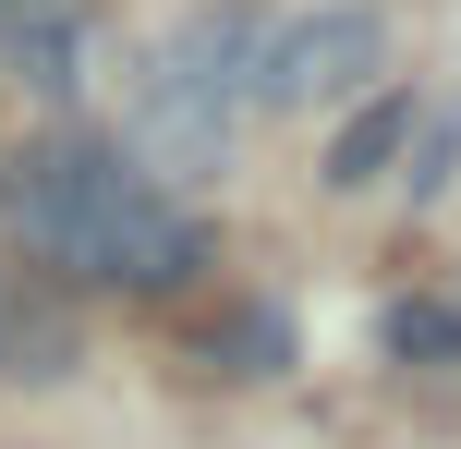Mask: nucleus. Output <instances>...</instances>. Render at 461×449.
<instances>
[{
    "instance_id": "f257e3e1",
    "label": "nucleus",
    "mask_w": 461,
    "mask_h": 449,
    "mask_svg": "<svg viewBox=\"0 0 461 449\" xmlns=\"http://www.w3.org/2000/svg\"><path fill=\"white\" fill-rule=\"evenodd\" d=\"M0 219H13V267L61 292H134V304H170V292L207 280V219L183 194H158L110 134H37L0 158Z\"/></svg>"
},
{
    "instance_id": "f03ea898",
    "label": "nucleus",
    "mask_w": 461,
    "mask_h": 449,
    "mask_svg": "<svg viewBox=\"0 0 461 449\" xmlns=\"http://www.w3.org/2000/svg\"><path fill=\"white\" fill-rule=\"evenodd\" d=\"M389 73V13L376 0H316V13H292V24H267L255 37V85H243V110H352V97Z\"/></svg>"
},
{
    "instance_id": "7ed1b4c3",
    "label": "nucleus",
    "mask_w": 461,
    "mask_h": 449,
    "mask_svg": "<svg viewBox=\"0 0 461 449\" xmlns=\"http://www.w3.org/2000/svg\"><path fill=\"white\" fill-rule=\"evenodd\" d=\"M86 377V316L61 280L0 256V389H73Z\"/></svg>"
},
{
    "instance_id": "20e7f679",
    "label": "nucleus",
    "mask_w": 461,
    "mask_h": 449,
    "mask_svg": "<svg viewBox=\"0 0 461 449\" xmlns=\"http://www.w3.org/2000/svg\"><path fill=\"white\" fill-rule=\"evenodd\" d=\"M255 37H267V13H255V0H194V13L158 37V73H170L183 97H207V110H230V121H243Z\"/></svg>"
},
{
    "instance_id": "39448f33",
    "label": "nucleus",
    "mask_w": 461,
    "mask_h": 449,
    "mask_svg": "<svg viewBox=\"0 0 461 449\" xmlns=\"http://www.w3.org/2000/svg\"><path fill=\"white\" fill-rule=\"evenodd\" d=\"M413 121H425L413 85H365V97L340 110V134H328V158H316L328 194H376V183L401 170V146H413Z\"/></svg>"
},
{
    "instance_id": "423d86ee",
    "label": "nucleus",
    "mask_w": 461,
    "mask_h": 449,
    "mask_svg": "<svg viewBox=\"0 0 461 449\" xmlns=\"http://www.w3.org/2000/svg\"><path fill=\"white\" fill-rule=\"evenodd\" d=\"M0 37H13V85H37V97H73V85H86V13H73V0L0 24Z\"/></svg>"
},
{
    "instance_id": "0eeeda50",
    "label": "nucleus",
    "mask_w": 461,
    "mask_h": 449,
    "mask_svg": "<svg viewBox=\"0 0 461 449\" xmlns=\"http://www.w3.org/2000/svg\"><path fill=\"white\" fill-rule=\"evenodd\" d=\"M376 340H389V364H461V304H438V292H401L389 316H376Z\"/></svg>"
},
{
    "instance_id": "6e6552de",
    "label": "nucleus",
    "mask_w": 461,
    "mask_h": 449,
    "mask_svg": "<svg viewBox=\"0 0 461 449\" xmlns=\"http://www.w3.org/2000/svg\"><path fill=\"white\" fill-rule=\"evenodd\" d=\"M389 183L413 194V207H438V194L461 183V110H449V97H425V121H413V146H401Z\"/></svg>"
},
{
    "instance_id": "1a4fd4ad",
    "label": "nucleus",
    "mask_w": 461,
    "mask_h": 449,
    "mask_svg": "<svg viewBox=\"0 0 461 449\" xmlns=\"http://www.w3.org/2000/svg\"><path fill=\"white\" fill-rule=\"evenodd\" d=\"M207 364H230V377H279V364H292V316H279V304H243L207 340Z\"/></svg>"
},
{
    "instance_id": "9d476101",
    "label": "nucleus",
    "mask_w": 461,
    "mask_h": 449,
    "mask_svg": "<svg viewBox=\"0 0 461 449\" xmlns=\"http://www.w3.org/2000/svg\"><path fill=\"white\" fill-rule=\"evenodd\" d=\"M24 13H49V0H0V24H24Z\"/></svg>"
}]
</instances>
